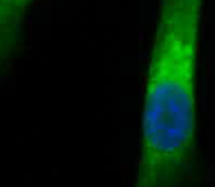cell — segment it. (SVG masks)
<instances>
[{
	"instance_id": "2",
	"label": "cell",
	"mask_w": 215,
	"mask_h": 187,
	"mask_svg": "<svg viewBox=\"0 0 215 187\" xmlns=\"http://www.w3.org/2000/svg\"><path fill=\"white\" fill-rule=\"evenodd\" d=\"M34 0H0V58L18 48Z\"/></svg>"
},
{
	"instance_id": "1",
	"label": "cell",
	"mask_w": 215,
	"mask_h": 187,
	"mask_svg": "<svg viewBox=\"0 0 215 187\" xmlns=\"http://www.w3.org/2000/svg\"><path fill=\"white\" fill-rule=\"evenodd\" d=\"M205 0H158L135 187H196V66Z\"/></svg>"
}]
</instances>
